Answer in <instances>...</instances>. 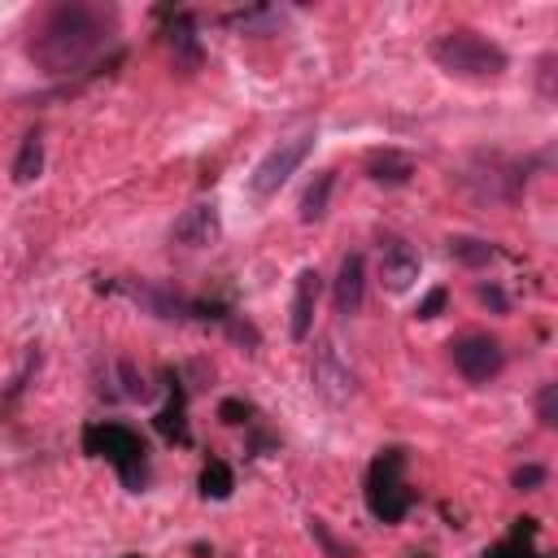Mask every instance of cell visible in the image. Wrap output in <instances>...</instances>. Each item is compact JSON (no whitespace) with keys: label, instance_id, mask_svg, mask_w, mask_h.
<instances>
[{"label":"cell","instance_id":"1","mask_svg":"<svg viewBox=\"0 0 558 558\" xmlns=\"http://www.w3.org/2000/svg\"><path fill=\"white\" fill-rule=\"evenodd\" d=\"M118 35V13L87 0H61L52 4L26 39V57L44 74H74L92 65Z\"/></svg>","mask_w":558,"mask_h":558},{"label":"cell","instance_id":"2","mask_svg":"<svg viewBox=\"0 0 558 558\" xmlns=\"http://www.w3.org/2000/svg\"><path fill=\"white\" fill-rule=\"evenodd\" d=\"M83 453L105 458L131 493H140V488L148 484V445H144L140 432H131L126 423H113V418L87 423V427H83Z\"/></svg>","mask_w":558,"mask_h":558},{"label":"cell","instance_id":"3","mask_svg":"<svg viewBox=\"0 0 558 558\" xmlns=\"http://www.w3.org/2000/svg\"><path fill=\"white\" fill-rule=\"evenodd\" d=\"M432 61L445 74H458V78H497L510 65L501 44L484 39L480 31H462V26L432 39Z\"/></svg>","mask_w":558,"mask_h":558},{"label":"cell","instance_id":"4","mask_svg":"<svg viewBox=\"0 0 558 558\" xmlns=\"http://www.w3.org/2000/svg\"><path fill=\"white\" fill-rule=\"evenodd\" d=\"M414 506V488L405 484V449H379L366 466V510L379 523H401Z\"/></svg>","mask_w":558,"mask_h":558},{"label":"cell","instance_id":"5","mask_svg":"<svg viewBox=\"0 0 558 558\" xmlns=\"http://www.w3.org/2000/svg\"><path fill=\"white\" fill-rule=\"evenodd\" d=\"M310 148H314V126H305V131H296V135H288V140H279L257 166H253V179H248V192L257 196V201H270L292 174H296V166L310 157Z\"/></svg>","mask_w":558,"mask_h":558},{"label":"cell","instance_id":"6","mask_svg":"<svg viewBox=\"0 0 558 558\" xmlns=\"http://www.w3.org/2000/svg\"><path fill=\"white\" fill-rule=\"evenodd\" d=\"M310 384H314V392H318L323 401H331V405H344V401L357 392V375H353L349 357L340 353L336 336H318L314 357H310Z\"/></svg>","mask_w":558,"mask_h":558},{"label":"cell","instance_id":"7","mask_svg":"<svg viewBox=\"0 0 558 558\" xmlns=\"http://www.w3.org/2000/svg\"><path fill=\"white\" fill-rule=\"evenodd\" d=\"M453 366H458L462 379L488 384V379L506 366V349H501V340H493V336H462V340L453 344Z\"/></svg>","mask_w":558,"mask_h":558},{"label":"cell","instance_id":"8","mask_svg":"<svg viewBox=\"0 0 558 558\" xmlns=\"http://www.w3.org/2000/svg\"><path fill=\"white\" fill-rule=\"evenodd\" d=\"M170 240L183 244V248H209V244H218V240H222V218H218V209H214V205H187V209L174 218Z\"/></svg>","mask_w":558,"mask_h":558},{"label":"cell","instance_id":"9","mask_svg":"<svg viewBox=\"0 0 558 558\" xmlns=\"http://www.w3.org/2000/svg\"><path fill=\"white\" fill-rule=\"evenodd\" d=\"M379 279H384L388 292H405L418 279V253L401 235H388L379 244Z\"/></svg>","mask_w":558,"mask_h":558},{"label":"cell","instance_id":"10","mask_svg":"<svg viewBox=\"0 0 558 558\" xmlns=\"http://www.w3.org/2000/svg\"><path fill=\"white\" fill-rule=\"evenodd\" d=\"M331 301H336V314H344V318H353L362 310V301H366V262H362V253H349L340 262Z\"/></svg>","mask_w":558,"mask_h":558},{"label":"cell","instance_id":"11","mask_svg":"<svg viewBox=\"0 0 558 558\" xmlns=\"http://www.w3.org/2000/svg\"><path fill=\"white\" fill-rule=\"evenodd\" d=\"M318 292H323V275L314 266H305L296 275V288H292V318H288V331L292 340H305L310 327H314V310H318Z\"/></svg>","mask_w":558,"mask_h":558},{"label":"cell","instance_id":"12","mask_svg":"<svg viewBox=\"0 0 558 558\" xmlns=\"http://www.w3.org/2000/svg\"><path fill=\"white\" fill-rule=\"evenodd\" d=\"M166 379H170V397H166V405L157 410L153 427H157L170 445H192V427H187V392H183V384H179L174 375H166Z\"/></svg>","mask_w":558,"mask_h":558},{"label":"cell","instance_id":"13","mask_svg":"<svg viewBox=\"0 0 558 558\" xmlns=\"http://www.w3.org/2000/svg\"><path fill=\"white\" fill-rule=\"evenodd\" d=\"M166 44H170V57L183 74H192L201 65V35H196V17L192 13H174L170 26H166Z\"/></svg>","mask_w":558,"mask_h":558},{"label":"cell","instance_id":"14","mask_svg":"<svg viewBox=\"0 0 558 558\" xmlns=\"http://www.w3.org/2000/svg\"><path fill=\"white\" fill-rule=\"evenodd\" d=\"M362 166H366V179L371 183H384V187H401L414 174V161L405 153H397V148H375V153H366Z\"/></svg>","mask_w":558,"mask_h":558},{"label":"cell","instance_id":"15","mask_svg":"<svg viewBox=\"0 0 558 558\" xmlns=\"http://www.w3.org/2000/svg\"><path fill=\"white\" fill-rule=\"evenodd\" d=\"M536 532H541V523H536V519H514L510 536H506V541H497L493 549H484V558H545V554H536V549H532Z\"/></svg>","mask_w":558,"mask_h":558},{"label":"cell","instance_id":"16","mask_svg":"<svg viewBox=\"0 0 558 558\" xmlns=\"http://www.w3.org/2000/svg\"><path fill=\"white\" fill-rule=\"evenodd\" d=\"M331 187H336V170H318L314 183L301 192V222H323L327 218V205H331Z\"/></svg>","mask_w":558,"mask_h":558},{"label":"cell","instance_id":"17","mask_svg":"<svg viewBox=\"0 0 558 558\" xmlns=\"http://www.w3.org/2000/svg\"><path fill=\"white\" fill-rule=\"evenodd\" d=\"M39 170H44V140H39V131H31L17 148V157H13V183L39 179Z\"/></svg>","mask_w":558,"mask_h":558},{"label":"cell","instance_id":"18","mask_svg":"<svg viewBox=\"0 0 558 558\" xmlns=\"http://www.w3.org/2000/svg\"><path fill=\"white\" fill-rule=\"evenodd\" d=\"M449 253H453L462 266H471V270H480V266H488V262L497 257V248H493L488 240H480V235H453V240H449Z\"/></svg>","mask_w":558,"mask_h":558},{"label":"cell","instance_id":"19","mask_svg":"<svg viewBox=\"0 0 558 558\" xmlns=\"http://www.w3.org/2000/svg\"><path fill=\"white\" fill-rule=\"evenodd\" d=\"M231 488H235L231 466H227L222 458H209V462L201 466V493L214 497V501H222V497H231Z\"/></svg>","mask_w":558,"mask_h":558},{"label":"cell","instance_id":"20","mask_svg":"<svg viewBox=\"0 0 558 558\" xmlns=\"http://www.w3.org/2000/svg\"><path fill=\"white\" fill-rule=\"evenodd\" d=\"M222 327H227V336L235 340V344H244V349H257L262 344V336H257V327L244 318V314H235V310H222V318H218Z\"/></svg>","mask_w":558,"mask_h":558},{"label":"cell","instance_id":"21","mask_svg":"<svg viewBox=\"0 0 558 558\" xmlns=\"http://www.w3.org/2000/svg\"><path fill=\"white\" fill-rule=\"evenodd\" d=\"M545 480H549V471H545L541 462H523V466H514V475H510V484H514L519 493H536Z\"/></svg>","mask_w":558,"mask_h":558},{"label":"cell","instance_id":"22","mask_svg":"<svg viewBox=\"0 0 558 558\" xmlns=\"http://www.w3.org/2000/svg\"><path fill=\"white\" fill-rule=\"evenodd\" d=\"M536 418H541V427H554L558 423V384H541V392H536Z\"/></svg>","mask_w":558,"mask_h":558},{"label":"cell","instance_id":"23","mask_svg":"<svg viewBox=\"0 0 558 558\" xmlns=\"http://www.w3.org/2000/svg\"><path fill=\"white\" fill-rule=\"evenodd\" d=\"M118 375H122V384H126V388H122L126 397H135V401H148V392H153V388H148V379H144V375L131 366V362H118Z\"/></svg>","mask_w":558,"mask_h":558},{"label":"cell","instance_id":"24","mask_svg":"<svg viewBox=\"0 0 558 558\" xmlns=\"http://www.w3.org/2000/svg\"><path fill=\"white\" fill-rule=\"evenodd\" d=\"M218 418L231 423V427H240V423L253 418V405H248L244 397H227V401H218Z\"/></svg>","mask_w":558,"mask_h":558},{"label":"cell","instance_id":"25","mask_svg":"<svg viewBox=\"0 0 558 558\" xmlns=\"http://www.w3.org/2000/svg\"><path fill=\"white\" fill-rule=\"evenodd\" d=\"M445 301H449V288H432V292L418 301V310H414V314H418V318H436V314L445 310Z\"/></svg>","mask_w":558,"mask_h":558},{"label":"cell","instance_id":"26","mask_svg":"<svg viewBox=\"0 0 558 558\" xmlns=\"http://www.w3.org/2000/svg\"><path fill=\"white\" fill-rule=\"evenodd\" d=\"M480 301H484L488 310H497V314H506V310H510V301H506V292H501L497 283H480Z\"/></svg>","mask_w":558,"mask_h":558},{"label":"cell","instance_id":"27","mask_svg":"<svg viewBox=\"0 0 558 558\" xmlns=\"http://www.w3.org/2000/svg\"><path fill=\"white\" fill-rule=\"evenodd\" d=\"M310 532H314V536H318V541H323V545H327V549H331L336 558H349V549H340V545L331 541V532L323 527V519H310Z\"/></svg>","mask_w":558,"mask_h":558},{"label":"cell","instance_id":"28","mask_svg":"<svg viewBox=\"0 0 558 558\" xmlns=\"http://www.w3.org/2000/svg\"><path fill=\"white\" fill-rule=\"evenodd\" d=\"M410 558H427V554H410Z\"/></svg>","mask_w":558,"mask_h":558},{"label":"cell","instance_id":"29","mask_svg":"<svg viewBox=\"0 0 558 558\" xmlns=\"http://www.w3.org/2000/svg\"><path fill=\"white\" fill-rule=\"evenodd\" d=\"M122 558H140V554H122Z\"/></svg>","mask_w":558,"mask_h":558}]
</instances>
